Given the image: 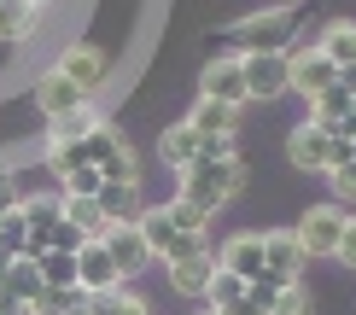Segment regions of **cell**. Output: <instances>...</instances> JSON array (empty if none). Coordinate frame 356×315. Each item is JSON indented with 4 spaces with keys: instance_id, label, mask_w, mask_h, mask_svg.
<instances>
[{
    "instance_id": "30",
    "label": "cell",
    "mask_w": 356,
    "mask_h": 315,
    "mask_svg": "<svg viewBox=\"0 0 356 315\" xmlns=\"http://www.w3.org/2000/svg\"><path fill=\"white\" fill-rule=\"evenodd\" d=\"M269 315H316V298L304 292V280H292V286H280L269 298Z\"/></svg>"
},
{
    "instance_id": "18",
    "label": "cell",
    "mask_w": 356,
    "mask_h": 315,
    "mask_svg": "<svg viewBox=\"0 0 356 315\" xmlns=\"http://www.w3.org/2000/svg\"><path fill=\"white\" fill-rule=\"evenodd\" d=\"M99 199V210H106V222L117 228V222H140V210H146V199H140V187H117V181H106L94 193Z\"/></svg>"
},
{
    "instance_id": "26",
    "label": "cell",
    "mask_w": 356,
    "mask_h": 315,
    "mask_svg": "<svg viewBox=\"0 0 356 315\" xmlns=\"http://www.w3.org/2000/svg\"><path fill=\"white\" fill-rule=\"evenodd\" d=\"M99 123H106V117H99V111H94V99H88V105H76L70 117H58L47 140H88V134H94Z\"/></svg>"
},
{
    "instance_id": "9",
    "label": "cell",
    "mask_w": 356,
    "mask_h": 315,
    "mask_svg": "<svg viewBox=\"0 0 356 315\" xmlns=\"http://www.w3.org/2000/svg\"><path fill=\"white\" fill-rule=\"evenodd\" d=\"M286 158H292V170H304V175H327V163H333V129H321V123H304L286 134Z\"/></svg>"
},
{
    "instance_id": "19",
    "label": "cell",
    "mask_w": 356,
    "mask_h": 315,
    "mask_svg": "<svg viewBox=\"0 0 356 315\" xmlns=\"http://www.w3.org/2000/svg\"><path fill=\"white\" fill-rule=\"evenodd\" d=\"M0 292H12L18 304L35 309V298L47 292V280H41V268L29 263V257H12V263H6V280H0Z\"/></svg>"
},
{
    "instance_id": "37",
    "label": "cell",
    "mask_w": 356,
    "mask_h": 315,
    "mask_svg": "<svg viewBox=\"0 0 356 315\" xmlns=\"http://www.w3.org/2000/svg\"><path fill=\"white\" fill-rule=\"evenodd\" d=\"M47 239H53V251H70V257H76V251L88 245V234H76V228H70V222H65V216H58V222H53V228H47Z\"/></svg>"
},
{
    "instance_id": "1",
    "label": "cell",
    "mask_w": 356,
    "mask_h": 315,
    "mask_svg": "<svg viewBox=\"0 0 356 315\" xmlns=\"http://www.w3.org/2000/svg\"><path fill=\"white\" fill-rule=\"evenodd\" d=\"M240 187H245V163L240 158H199V163H187V170H181V199L199 204V210H211V216Z\"/></svg>"
},
{
    "instance_id": "14",
    "label": "cell",
    "mask_w": 356,
    "mask_h": 315,
    "mask_svg": "<svg viewBox=\"0 0 356 315\" xmlns=\"http://www.w3.org/2000/svg\"><path fill=\"white\" fill-rule=\"evenodd\" d=\"M35 105H41V117H47V123H58V117H70L76 111V105H88V94L70 76H58V70H47V76L35 82Z\"/></svg>"
},
{
    "instance_id": "16",
    "label": "cell",
    "mask_w": 356,
    "mask_h": 315,
    "mask_svg": "<svg viewBox=\"0 0 356 315\" xmlns=\"http://www.w3.org/2000/svg\"><path fill=\"white\" fill-rule=\"evenodd\" d=\"M181 123L199 129V134H240V105H222V99H204V94H199Z\"/></svg>"
},
{
    "instance_id": "44",
    "label": "cell",
    "mask_w": 356,
    "mask_h": 315,
    "mask_svg": "<svg viewBox=\"0 0 356 315\" xmlns=\"http://www.w3.org/2000/svg\"><path fill=\"white\" fill-rule=\"evenodd\" d=\"M82 304H88V298H82ZM70 315H88V309H70Z\"/></svg>"
},
{
    "instance_id": "41",
    "label": "cell",
    "mask_w": 356,
    "mask_h": 315,
    "mask_svg": "<svg viewBox=\"0 0 356 315\" xmlns=\"http://www.w3.org/2000/svg\"><path fill=\"white\" fill-rule=\"evenodd\" d=\"M6 263H12V257H6V251H0V280H6Z\"/></svg>"
},
{
    "instance_id": "28",
    "label": "cell",
    "mask_w": 356,
    "mask_h": 315,
    "mask_svg": "<svg viewBox=\"0 0 356 315\" xmlns=\"http://www.w3.org/2000/svg\"><path fill=\"white\" fill-rule=\"evenodd\" d=\"M164 216H170V222H175V228H181V234H211V210H199V204H187L181 193H175V199L164 204Z\"/></svg>"
},
{
    "instance_id": "35",
    "label": "cell",
    "mask_w": 356,
    "mask_h": 315,
    "mask_svg": "<svg viewBox=\"0 0 356 315\" xmlns=\"http://www.w3.org/2000/svg\"><path fill=\"white\" fill-rule=\"evenodd\" d=\"M24 239H29L24 210H6V216H0V251H6V257H24Z\"/></svg>"
},
{
    "instance_id": "20",
    "label": "cell",
    "mask_w": 356,
    "mask_h": 315,
    "mask_svg": "<svg viewBox=\"0 0 356 315\" xmlns=\"http://www.w3.org/2000/svg\"><path fill=\"white\" fill-rule=\"evenodd\" d=\"M158 158L170 163V170H187V163H199V129H187V123H175L158 134Z\"/></svg>"
},
{
    "instance_id": "34",
    "label": "cell",
    "mask_w": 356,
    "mask_h": 315,
    "mask_svg": "<svg viewBox=\"0 0 356 315\" xmlns=\"http://www.w3.org/2000/svg\"><path fill=\"white\" fill-rule=\"evenodd\" d=\"M82 146H88V163H106V158H117V152H123V146H129V140H123V134H117L111 123H99V129H94V134H88V140H82Z\"/></svg>"
},
{
    "instance_id": "11",
    "label": "cell",
    "mask_w": 356,
    "mask_h": 315,
    "mask_svg": "<svg viewBox=\"0 0 356 315\" xmlns=\"http://www.w3.org/2000/svg\"><path fill=\"white\" fill-rule=\"evenodd\" d=\"M106 251H111V263H117V275H123V286L135 275H146L152 268V251H146V239L135 222H117V228H106Z\"/></svg>"
},
{
    "instance_id": "6",
    "label": "cell",
    "mask_w": 356,
    "mask_h": 315,
    "mask_svg": "<svg viewBox=\"0 0 356 315\" xmlns=\"http://www.w3.org/2000/svg\"><path fill=\"white\" fill-rule=\"evenodd\" d=\"M199 94L204 99H222V105H251V94H245V58L240 53H216L211 65L199 70Z\"/></svg>"
},
{
    "instance_id": "3",
    "label": "cell",
    "mask_w": 356,
    "mask_h": 315,
    "mask_svg": "<svg viewBox=\"0 0 356 315\" xmlns=\"http://www.w3.org/2000/svg\"><path fill=\"white\" fill-rule=\"evenodd\" d=\"M140 239H146V251H152V263H181V257H193V251H211V234H181L175 222L164 216V204H146L140 210Z\"/></svg>"
},
{
    "instance_id": "40",
    "label": "cell",
    "mask_w": 356,
    "mask_h": 315,
    "mask_svg": "<svg viewBox=\"0 0 356 315\" xmlns=\"http://www.w3.org/2000/svg\"><path fill=\"white\" fill-rule=\"evenodd\" d=\"M0 315H29V304H18L12 292H0Z\"/></svg>"
},
{
    "instance_id": "45",
    "label": "cell",
    "mask_w": 356,
    "mask_h": 315,
    "mask_svg": "<svg viewBox=\"0 0 356 315\" xmlns=\"http://www.w3.org/2000/svg\"><path fill=\"white\" fill-rule=\"evenodd\" d=\"M199 315H216V309H199Z\"/></svg>"
},
{
    "instance_id": "31",
    "label": "cell",
    "mask_w": 356,
    "mask_h": 315,
    "mask_svg": "<svg viewBox=\"0 0 356 315\" xmlns=\"http://www.w3.org/2000/svg\"><path fill=\"white\" fill-rule=\"evenodd\" d=\"M35 268H41L47 286H76V257H70V251H47ZM76 292H82V286H76Z\"/></svg>"
},
{
    "instance_id": "7",
    "label": "cell",
    "mask_w": 356,
    "mask_h": 315,
    "mask_svg": "<svg viewBox=\"0 0 356 315\" xmlns=\"http://www.w3.org/2000/svg\"><path fill=\"white\" fill-rule=\"evenodd\" d=\"M304 245H298V234L292 228H275V234H263V280L269 286H292V280L304 275Z\"/></svg>"
},
{
    "instance_id": "21",
    "label": "cell",
    "mask_w": 356,
    "mask_h": 315,
    "mask_svg": "<svg viewBox=\"0 0 356 315\" xmlns=\"http://www.w3.org/2000/svg\"><path fill=\"white\" fill-rule=\"evenodd\" d=\"M316 47L327 53L339 70H350V65H356V24H350V18H333V24L316 35Z\"/></svg>"
},
{
    "instance_id": "38",
    "label": "cell",
    "mask_w": 356,
    "mask_h": 315,
    "mask_svg": "<svg viewBox=\"0 0 356 315\" xmlns=\"http://www.w3.org/2000/svg\"><path fill=\"white\" fill-rule=\"evenodd\" d=\"M333 263L356 268V216H345V234H339V257H333Z\"/></svg>"
},
{
    "instance_id": "43",
    "label": "cell",
    "mask_w": 356,
    "mask_h": 315,
    "mask_svg": "<svg viewBox=\"0 0 356 315\" xmlns=\"http://www.w3.org/2000/svg\"><path fill=\"white\" fill-rule=\"evenodd\" d=\"M275 6H298V0H275Z\"/></svg>"
},
{
    "instance_id": "32",
    "label": "cell",
    "mask_w": 356,
    "mask_h": 315,
    "mask_svg": "<svg viewBox=\"0 0 356 315\" xmlns=\"http://www.w3.org/2000/svg\"><path fill=\"white\" fill-rule=\"evenodd\" d=\"M70 309H82V292L76 286H47V292L35 298V309H29V315H70Z\"/></svg>"
},
{
    "instance_id": "33",
    "label": "cell",
    "mask_w": 356,
    "mask_h": 315,
    "mask_svg": "<svg viewBox=\"0 0 356 315\" xmlns=\"http://www.w3.org/2000/svg\"><path fill=\"white\" fill-rule=\"evenodd\" d=\"M99 187H106V175H99V163H82V170H70L65 181H58V193H70V199H94Z\"/></svg>"
},
{
    "instance_id": "25",
    "label": "cell",
    "mask_w": 356,
    "mask_h": 315,
    "mask_svg": "<svg viewBox=\"0 0 356 315\" xmlns=\"http://www.w3.org/2000/svg\"><path fill=\"white\" fill-rule=\"evenodd\" d=\"M24 222L29 228H53L58 216H65V193H24Z\"/></svg>"
},
{
    "instance_id": "39",
    "label": "cell",
    "mask_w": 356,
    "mask_h": 315,
    "mask_svg": "<svg viewBox=\"0 0 356 315\" xmlns=\"http://www.w3.org/2000/svg\"><path fill=\"white\" fill-rule=\"evenodd\" d=\"M18 204H24V187L12 181L6 170H0V216H6V210H18Z\"/></svg>"
},
{
    "instance_id": "8",
    "label": "cell",
    "mask_w": 356,
    "mask_h": 315,
    "mask_svg": "<svg viewBox=\"0 0 356 315\" xmlns=\"http://www.w3.org/2000/svg\"><path fill=\"white\" fill-rule=\"evenodd\" d=\"M286 65H292V94H304V99H316L321 88H333V82H339V65L316 47V41H304V47H286Z\"/></svg>"
},
{
    "instance_id": "15",
    "label": "cell",
    "mask_w": 356,
    "mask_h": 315,
    "mask_svg": "<svg viewBox=\"0 0 356 315\" xmlns=\"http://www.w3.org/2000/svg\"><path fill=\"white\" fill-rule=\"evenodd\" d=\"M164 275H170V286L181 298H204V292H211V275H216V251H193V257L170 263Z\"/></svg>"
},
{
    "instance_id": "17",
    "label": "cell",
    "mask_w": 356,
    "mask_h": 315,
    "mask_svg": "<svg viewBox=\"0 0 356 315\" xmlns=\"http://www.w3.org/2000/svg\"><path fill=\"white\" fill-rule=\"evenodd\" d=\"M350 111H356V94H350L345 82L321 88L316 99H304V117H309V123H321V129H339V123H345Z\"/></svg>"
},
{
    "instance_id": "2",
    "label": "cell",
    "mask_w": 356,
    "mask_h": 315,
    "mask_svg": "<svg viewBox=\"0 0 356 315\" xmlns=\"http://www.w3.org/2000/svg\"><path fill=\"white\" fill-rule=\"evenodd\" d=\"M292 24H298V6H263V12H251V18L228 24L222 41H240L234 53H286Z\"/></svg>"
},
{
    "instance_id": "10",
    "label": "cell",
    "mask_w": 356,
    "mask_h": 315,
    "mask_svg": "<svg viewBox=\"0 0 356 315\" xmlns=\"http://www.w3.org/2000/svg\"><path fill=\"white\" fill-rule=\"evenodd\" d=\"M245 58V94L251 99H280L292 94V65L286 53H240Z\"/></svg>"
},
{
    "instance_id": "5",
    "label": "cell",
    "mask_w": 356,
    "mask_h": 315,
    "mask_svg": "<svg viewBox=\"0 0 356 315\" xmlns=\"http://www.w3.org/2000/svg\"><path fill=\"white\" fill-rule=\"evenodd\" d=\"M53 70H58V76H70L88 99H94L99 88L111 82V53H106V47H94V41H70V47L58 53V65H53Z\"/></svg>"
},
{
    "instance_id": "24",
    "label": "cell",
    "mask_w": 356,
    "mask_h": 315,
    "mask_svg": "<svg viewBox=\"0 0 356 315\" xmlns=\"http://www.w3.org/2000/svg\"><path fill=\"white\" fill-rule=\"evenodd\" d=\"M82 309H88V315H152V304H146V298H135L129 286H117V292H94Z\"/></svg>"
},
{
    "instance_id": "36",
    "label": "cell",
    "mask_w": 356,
    "mask_h": 315,
    "mask_svg": "<svg viewBox=\"0 0 356 315\" xmlns=\"http://www.w3.org/2000/svg\"><path fill=\"white\" fill-rule=\"evenodd\" d=\"M327 187H333V204H356V163H333Z\"/></svg>"
},
{
    "instance_id": "22",
    "label": "cell",
    "mask_w": 356,
    "mask_h": 315,
    "mask_svg": "<svg viewBox=\"0 0 356 315\" xmlns=\"http://www.w3.org/2000/svg\"><path fill=\"white\" fill-rule=\"evenodd\" d=\"M41 24V12L29 0H0V41H29Z\"/></svg>"
},
{
    "instance_id": "13",
    "label": "cell",
    "mask_w": 356,
    "mask_h": 315,
    "mask_svg": "<svg viewBox=\"0 0 356 315\" xmlns=\"http://www.w3.org/2000/svg\"><path fill=\"white\" fill-rule=\"evenodd\" d=\"M216 268H222V275H240L245 286H251V280L263 275V234H234V239H222Z\"/></svg>"
},
{
    "instance_id": "29",
    "label": "cell",
    "mask_w": 356,
    "mask_h": 315,
    "mask_svg": "<svg viewBox=\"0 0 356 315\" xmlns=\"http://www.w3.org/2000/svg\"><path fill=\"white\" fill-rule=\"evenodd\" d=\"M240 298H245V280L240 275H222V268H216V275H211V292H204V309H228V304H240Z\"/></svg>"
},
{
    "instance_id": "23",
    "label": "cell",
    "mask_w": 356,
    "mask_h": 315,
    "mask_svg": "<svg viewBox=\"0 0 356 315\" xmlns=\"http://www.w3.org/2000/svg\"><path fill=\"white\" fill-rule=\"evenodd\" d=\"M65 222L76 234H88V239H106V228H111L106 210H99V199H70V193H65Z\"/></svg>"
},
{
    "instance_id": "12",
    "label": "cell",
    "mask_w": 356,
    "mask_h": 315,
    "mask_svg": "<svg viewBox=\"0 0 356 315\" xmlns=\"http://www.w3.org/2000/svg\"><path fill=\"white\" fill-rule=\"evenodd\" d=\"M76 286H82V298H94V292H117V286H123V275H117L106 239H88V245L76 251Z\"/></svg>"
},
{
    "instance_id": "27",
    "label": "cell",
    "mask_w": 356,
    "mask_h": 315,
    "mask_svg": "<svg viewBox=\"0 0 356 315\" xmlns=\"http://www.w3.org/2000/svg\"><path fill=\"white\" fill-rule=\"evenodd\" d=\"M88 163V146L82 140H47V170L58 175V181H65L70 170H82Z\"/></svg>"
},
{
    "instance_id": "4",
    "label": "cell",
    "mask_w": 356,
    "mask_h": 315,
    "mask_svg": "<svg viewBox=\"0 0 356 315\" xmlns=\"http://www.w3.org/2000/svg\"><path fill=\"white\" fill-rule=\"evenodd\" d=\"M298 245H304V257H339V234H345V204H309L304 216H298Z\"/></svg>"
},
{
    "instance_id": "42",
    "label": "cell",
    "mask_w": 356,
    "mask_h": 315,
    "mask_svg": "<svg viewBox=\"0 0 356 315\" xmlns=\"http://www.w3.org/2000/svg\"><path fill=\"white\" fill-rule=\"evenodd\" d=\"M29 6H35V12H47V6H53V0H29Z\"/></svg>"
}]
</instances>
